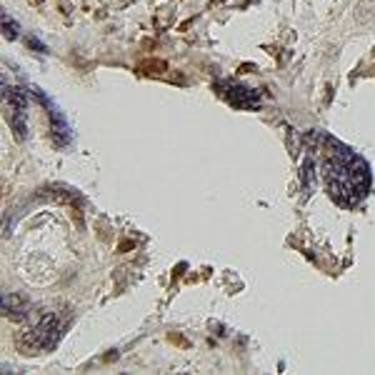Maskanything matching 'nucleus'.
Wrapping results in <instances>:
<instances>
[{"label": "nucleus", "instance_id": "nucleus-1", "mask_svg": "<svg viewBox=\"0 0 375 375\" xmlns=\"http://www.w3.org/2000/svg\"><path fill=\"white\" fill-rule=\"evenodd\" d=\"M333 143V153L325 155V180L328 190L335 203L343 208H353L358 200H363L370 190V170L363 158H358L345 145Z\"/></svg>", "mask_w": 375, "mask_h": 375}, {"label": "nucleus", "instance_id": "nucleus-2", "mask_svg": "<svg viewBox=\"0 0 375 375\" xmlns=\"http://www.w3.org/2000/svg\"><path fill=\"white\" fill-rule=\"evenodd\" d=\"M225 98L235 108H255L258 105V95L253 90H245V88H238V85H230L225 90Z\"/></svg>", "mask_w": 375, "mask_h": 375}, {"label": "nucleus", "instance_id": "nucleus-3", "mask_svg": "<svg viewBox=\"0 0 375 375\" xmlns=\"http://www.w3.org/2000/svg\"><path fill=\"white\" fill-rule=\"evenodd\" d=\"M3 35H5L8 40H15V38H18V25H15L13 20H8V15H3Z\"/></svg>", "mask_w": 375, "mask_h": 375}, {"label": "nucleus", "instance_id": "nucleus-4", "mask_svg": "<svg viewBox=\"0 0 375 375\" xmlns=\"http://www.w3.org/2000/svg\"><path fill=\"white\" fill-rule=\"evenodd\" d=\"M140 70H150V73H153V70H165V63H160V60H153V63H143V65H140ZM148 73V75H150Z\"/></svg>", "mask_w": 375, "mask_h": 375}]
</instances>
